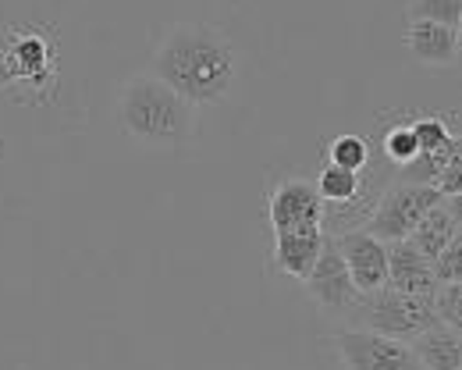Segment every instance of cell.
<instances>
[{
    "mask_svg": "<svg viewBox=\"0 0 462 370\" xmlns=\"http://www.w3.org/2000/svg\"><path fill=\"white\" fill-rule=\"evenodd\" d=\"M150 75L171 86L192 107H214L228 100L242 75V54L217 25L181 22L157 43Z\"/></svg>",
    "mask_w": 462,
    "mask_h": 370,
    "instance_id": "cell-1",
    "label": "cell"
},
{
    "mask_svg": "<svg viewBox=\"0 0 462 370\" xmlns=\"http://www.w3.org/2000/svg\"><path fill=\"white\" fill-rule=\"evenodd\" d=\"M196 111L161 79L132 75L117 97V125L121 132L150 150H181L196 135Z\"/></svg>",
    "mask_w": 462,
    "mask_h": 370,
    "instance_id": "cell-2",
    "label": "cell"
},
{
    "mask_svg": "<svg viewBox=\"0 0 462 370\" xmlns=\"http://www.w3.org/2000/svg\"><path fill=\"white\" fill-rule=\"evenodd\" d=\"M342 320H346L348 328L377 331V335L402 338V342H409L412 335H420L423 328L438 324L430 300L395 292L392 285H381V289H374V292H359L356 303L342 313Z\"/></svg>",
    "mask_w": 462,
    "mask_h": 370,
    "instance_id": "cell-3",
    "label": "cell"
},
{
    "mask_svg": "<svg viewBox=\"0 0 462 370\" xmlns=\"http://www.w3.org/2000/svg\"><path fill=\"white\" fill-rule=\"evenodd\" d=\"M58 79L51 36L36 29H0V89H47Z\"/></svg>",
    "mask_w": 462,
    "mask_h": 370,
    "instance_id": "cell-4",
    "label": "cell"
},
{
    "mask_svg": "<svg viewBox=\"0 0 462 370\" xmlns=\"http://www.w3.org/2000/svg\"><path fill=\"white\" fill-rule=\"evenodd\" d=\"M438 199H445L434 185H420V182H399L392 185L381 199H377V207H374V214H370V221L363 225L370 236H377L381 243H402L409 239V232L416 228V221L438 203Z\"/></svg>",
    "mask_w": 462,
    "mask_h": 370,
    "instance_id": "cell-5",
    "label": "cell"
},
{
    "mask_svg": "<svg viewBox=\"0 0 462 370\" xmlns=\"http://www.w3.org/2000/svg\"><path fill=\"white\" fill-rule=\"evenodd\" d=\"M338 360L346 370H423L416 353L402 338H388L363 328H342L331 338Z\"/></svg>",
    "mask_w": 462,
    "mask_h": 370,
    "instance_id": "cell-6",
    "label": "cell"
},
{
    "mask_svg": "<svg viewBox=\"0 0 462 370\" xmlns=\"http://www.w3.org/2000/svg\"><path fill=\"white\" fill-rule=\"evenodd\" d=\"M302 285H306V296L317 303L320 313H328V317H342V313L356 303L359 289H356L352 278H348L346 260H342V253L335 246V236L324 232L317 264H313V271L302 278Z\"/></svg>",
    "mask_w": 462,
    "mask_h": 370,
    "instance_id": "cell-7",
    "label": "cell"
},
{
    "mask_svg": "<svg viewBox=\"0 0 462 370\" xmlns=\"http://www.w3.org/2000/svg\"><path fill=\"white\" fill-rule=\"evenodd\" d=\"M324 199L310 179H285L274 185L267 199V217L274 232H295V228H313L324 225Z\"/></svg>",
    "mask_w": 462,
    "mask_h": 370,
    "instance_id": "cell-8",
    "label": "cell"
},
{
    "mask_svg": "<svg viewBox=\"0 0 462 370\" xmlns=\"http://www.w3.org/2000/svg\"><path fill=\"white\" fill-rule=\"evenodd\" d=\"M335 246L342 253L348 278L359 292H374L388 285V243H381L366 228H356V232L335 236Z\"/></svg>",
    "mask_w": 462,
    "mask_h": 370,
    "instance_id": "cell-9",
    "label": "cell"
},
{
    "mask_svg": "<svg viewBox=\"0 0 462 370\" xmlns=\"http://www.w3.org/2000/svg\"><path fill=\"white\" fill-rule=\"evenodd\" d=\"M405 51L420 64H430V68L456 64L459 61V29L412 18L405 29Z\"/></svg>",
    "mask_w": 462,
    "mask_h": 370,
    "instance_id": "cell-10",
    "label": "cell"
},
{
    "mask_svg": "<svg viewBox=\"0 0 462 370\" xmlns=\"http://www.w3.org/2000/svg\"><path fill=\"white\" fill-rule=\"evenodd\" d=\"M456 236H462L459 232V199H438L420 221H416V228L409 232V246L416 249L420 256H427V260H434L441 249L448 246Z\"/></svg>",
    "mask_w": 462,
    "mask_h": 370,
    "instance_id": "cell-11",
    "label": "cell"
},
{
    "mask_svg": "<svg viewBox=\"0 0 462 370\" xmlns=\"http://www.w3.org/2000/svg\"><path fill=\"white\" fill-rule=\"evenodd\" d=\"M388 285L405 296H423L430 300L438 289V278L430 271V260L420 256L409 243H388Z\"/></svg>",
    "mask_w": 462,
    "mask_h": 370,
    "instance_id": "cell-12",
    "label": "cell"
},
{
    "mask_svg": "<svg viewBox=\"0 0 462 370\" xmlns=\"http://www.w3.org/2000/svg\"><path fill=\"white\" fill-rule=\"evenodd\" d=\"M320 243H324V225L295 228V232H274V264H278V271L295 278V282H302L317 264Z\"/></svg>",
    "mask_w": 462,
    "mask_h": 370,
    "instance_id": "cell-13",
    "label": "cell"
},
{
    "mask_svg": "<svg viewBox=\"0 0 462 370\" xmlns=\"http://www.w3.org/2000/svg\"><path fill=\"white\" fill-rule=\"evenodd\" d=\"M409 349L416 353L423 370H462V331L448 324H430L420 335L409 338Z\"/></svg>",
    "mask_w": 462,
    "mask_h": 370,
    "instance_id": "cell-14",
    "label": "cell"
},
{
    "mask_svg": "<svg viewBox=\"0 0 462 370\" xmlns=\"http://www.w3.org/2000/svg\"><path fill=\"white\" fill-rule=\"evenodd\" d=\"M313 185H317V192H320L324 203H331V207H346V203H352V199L359 196L363 179H359V171H346V168L324 164V171L317 175V182Z\"/></svg>",
    "mask_w": 462,
    "mask_h": 370,
    "instance_id": "cell-15",
    "label": "cell"
},
{
    "mask_svg": "<svg viewBox=\"0 0 462 370\" xmlns=\"http://www.w3.org/2000/svg\"><path fill=\"white\" fill-rule=\"evenodd\" d=\"M328 164L346 168V171H363L370 164V143L363 135H356V132L335 135L328 143Z\"/></svg>",
    "mask_w": 462,
    "mask_h": 370,
    "instance_id": "cell-16",
    "label": "cell"
},
{
    "mask_svg": "<svg viewBox=\"0 0 462 370\" xmlns=\"http://www.w3.org/2000/svg\"><path fill=\"white\" fill-rule=\"evenodd\" d=\"M412 132H416L420 153H448V150H456V146H459V135H456V132H448L445 118H438V115L420 118V122L412 125Z\"/></svg>",
    "mask_w": 462,
    "mask_h": 370,
    "instance_id": "cell-17",
    "label": "cell"
},
{
    "mask_svg": "<svg viewBox=\"0 0 462 370\" xmlns=\"http://www.w3.org/2000/svg\"><path fill=\"white\" fill-rule=\"evenodd\" d=\"M423 18V22H438L448 29L462 25V0H409V22Z\"/></svg>",
    "mask_w": 462,
    "mask_h": 370,
    "instance_id": "cell-18",
    "label": "cell"
},
{
    "mask_svg": "<svg viewBox=\"0 0 462 370\" xmlns=\"http://www.w3.org/2000/svg\"><path fill=\"white\" fill-rule=\"evenodd\" d=\"M381 150H384V157H388L392 164H399V168H405L409 161H416V157H420V143H416L412 125H392V128L384 132Z\"/></svg>",
    "mask_w": 462,
    "mask_h": 370,
    "instance_id": "cell-19",
    "label": "cell"
},
{
    "mask_svg": "<svg viewBox=\"0 0 462 370\" xmlns=\"http://www.w3.org/2000/svg\"><path fill=\"white\" fill-rule=\"evenodd\" d=\"M430 307H434V317L448 328H459L462 331V289L459 282H448V285H438L434 296H430Z\"/></svg>",
    "mask_w": 462,
    "mask_h": 370,
    "instance_id": "cell-20",
    "label": "cell"
},
{
    "mask_svg": "<svg viewBox=\"0 0 462 370\" xmlns=\"http://www.w3.org/2000/svg\"><path fill=\"white\" fill-rule=\"evenodd\" d=\"M430 271H434L438 285L459 282V278H462V236H456L448 246H445L438 256H434V260H430Z\"/></svg>",
    "mask_w": 462,
    "mask_h": 370,
    "instance_id": "cell-21",
    "label": "cell"
}]
</instances>
